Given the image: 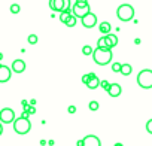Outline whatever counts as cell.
Masks as SVG:
<instances>
[{"label": "cell", "mask_w": 152, "mask_h": 146, "mask_svg": "<svg viewBox=\"0 0 152 146\" xmlns=\"http://www.w3.org/2000/svg\"><path fill=\"white\" fill-rule=\"evenodd\" d=\"M112 49H100V48H96L94 49V54H93V60L96 61V64L99 66H106L112 61Z\"/></svg>", "instance_id": "6da1fadb"}, {"label": "cell", "mask_w": 152, "mask_h": 146, "mask_svg": "<svg viewBox=\"0 0 152 146\" xmlns=\"http://www.w3.org/2000/svg\"><path fill=\"white\" fill-rule=\"evenodd\" d=\"M137 84L143 90L152 88V70H149V69L140 70L139 75H137Z\"/></svg>", "instance_id": "7a4b0ae2"}, {"label": "cell", "mask_w": 152, "mask_h": 146, "mask_svg": "<svg viewBox=\"0 0 152 146\" xmlns=\"http://www.w3.org/2000/svg\"><path fill=\"white\" fill-rule=\"evenodd\" d=\"M73 15L76 17V18H85L91 11H90V5H88V2H85V0H78V2H75V5H73Z\"/></svg>", "instance_id": "3957f363"}, {"label": "cell", "mask_w": 152, "mask_h": 146, "mask_svg": "<svg viewBox=\"0 0 152 146\" xmlns=\"http://www.w3.org/2000/svg\"><path fill=\"white\" fill-rule=\"evenodd\" d=\"M116 15L121 21H131L133 17H134V8L131 5H121L118 9H116Z\"/></svg>", "instance_id": "277c9868"}, {"label": "cell", "mask_w": 152, "mask_h": 146, "mask_svg": "<svg viewBox=\"0 0 152 146\" xmlns=\"http://www.w3.org/2000/svg\"><path fill=\"white\" fill-rule=\"evenodd\" d=\"M14 130H15V133H18V134H27V133L31 130V124H30V121H28L27 118L20 116V118L14 122Z\"/></svg>", "instance_id": "5b68a950"}, {"label": "cell", "mask_w": 152, "mask_h": 146, "mask_svg": "<svg viewBox=\"0 0 152 146\" xmlns=\"http://www.w3.org/2000/svg\"><path fill=\"white\" fill-rule=\"evenodd\" d=\"M0 119H2L3 124H11V122H15V112L14 109H9V107H5L0 110Z\"/></svg>", "instance_id": "8992f818"}, {"label": "cell", "mask_w": 152, "mask_h": 146, "mask_svg": "<svg viewBox=\"0 0 152 146\" xmlns=\"http://www.w3.org/2000/svg\"><path fill=\"white\" fill-rule=\"evenodd\" d=\"M81 21H82V26H84L85 28H93V27L97 24V15L93 14V12H90V14H88L85 18H82Z\"/></svg>", "instance_id": "52a82bcc"}, {"label": "cell", "mask_w": 152, "mask_h": 146, "mask_svg": "<svg viewBox=\"0 0 152 146\" xmlns=\"http://www.w3.org/2000/svg\"><path fill=\"white\" fill-rule=\"evenodd\" d=\"M49 8L61 14L66 11V0H49Z\"/></svg>", "instance_id": "ba28073f"}, {"label": "cell", "mask_w": 152, "mask_h": 146, "mask_svg": "<svg viewBox=\"0 0 152 146\" xmlns=\"http://www.w3.org/2000/svg\"><path fill=\"white\" fill-rule=\"evenodd\" d=\"M97 48H100V49H112L115 46H113L112 40L109 39V36H103V37H100L97 40Z\"/></svg>", "instance_id": "9c48e42d"}, {"label": "cell", "mask_w": 152, "mask_h": 146, "mask_svg": "<svg viewBox=\"0 0 152 146\" xmlns=\"http://www.w3.org/2000/svg\"><path fill=\"white\" fill-rule=\"evenodd\" d=\"M84 146H102V142L97 136L90 134V136L84 137Z\"/></svg>", "instance_id": "30bf717a"}, {"label": "cell", "mask_w": 152, "mask_h": 146, "mask_svg": "<svg viewBox=\"0 0 152 146\" xmlns=\"http://www.w3.org/2000/svg\"><path fill=\"white\" fill-rule=\"evenodd\" d=\"M11 75H12V72L8 66H0V82H6L11 79Z\"/></svg>", "instance_id": "8fae6325"}, {"label": "cell", "mask_w": 152, "mask_h": 146, "mask_svg": "<svg viewBox=\"0 0 152 146\" xmlns=\"http://www.w3.org/2000/svg\"><path fill=\"white\" fill-rule=\"evenodd\" d=\"M100 84H102V81L97 78L96 73H90V82L87 84V87H88L90 90H96V88L100 87Z\"/></svg>", "instance_id": "7c38bea8"}, {"label": "cell", "mask_w": 152, "mask_h": 146, "mask_svg": "<svg viewBox=\"0 0 152 146\" xmlns=\"http://www.w3.org/2000/svg\"><path fill=\"white\" fill-rule=\"evenodd\" d=\"M12 70L15 72V73H23L24 70H26V61L24 60H15L14 63H12Z\"/></svg>", "instance_id": "4fadbf2b"}, {"label": "cell", "mask_w": 152, "mask_h": 146, "mask_svg": "<svg viewBox=\"0 0 152 146\" xmlns=\"http://www.w3.org/2000/svg\"><path fill=\"white\" fill-rule=\"evenodd\" d=\"M121 93H122V88H121V85H119V84H112L110 90L107 91V94H109L110 97H119V96H121Z\"/></svg>", "instance_id": "5bb4252c"}, {"label": "cell", "mask_w": 152, "mask_h": 146, "mask_svg": "<svg viewBox=\"0 0 152 146\" xmlns=\"http://www.w3.org/2000/svg\"><path fill=\"white\" fill-rule=\"evenodd\" d=\"M72 17H73V15H72V11H64V12L60 14V21L64 23V24H67V23L70 21Z\"/></svg>", "instance_id": "9a60e30c"}, {"label": "cell", "mask_w": 152, "mask_h": 146, "mask_svg": "<svg viewBox=\"0 0 152 146\" xmlns=\"http://www.w3.org/2000/svg\"><path fill=\"white\" fill-rule=\"evenodd\" d=\"M99 30L104 34V36H107V34H110L109 31H110V24L107 23V21H104V23H100V26H99Z\"/></svg>", "instance_id": "2e32d148"}, {"label": "cell", "mask_w": 152, "mask_h": 146, "mask_svg": "<svg viewBox=\"0 0 152 146\" xmlns=\"http://www.w3.org/2000/svg\"><path fill=\"white\" fill-rule=\"evenodd\" d=\"M131 72H133V67H131V64H122V69H121V75H124V76H128Z\"/></svg>", "instance_id": "e0dca14e"}, {"label": "cell", "mask_w": 152, "mask_h": 146, "mask_svg": "<svg viewBox=\"0 0 152 146\" xmlns=\"http://www.w3.org/2000/svg\"><path fill=\"white\" fill-rule=\"evenodd\" d=\"M82 54H84V55H93V54H94V49H93L90 45H87V46L82 48Z\"/></svg>", "instance_id": "ac0fdd59"}, {"label": "cell", "mask_w": 152, "mask_h": 146, "mask_svg": "<svg viewBox=\"0 0 152 146\" xmlns=\"http://www.w3.org/2000/svg\"><path fill=\"white\" fill-rule=\"evenodd\" d=\"M37 40H39V37H37L36 34H30V36H28V43H30V45H36Z\"/></svg>", "instance_id": "d6986e66"}, {"label": "cell", "mask_w": 152, "mask_h": 146, "mask_svg": "<svg viewBox=\"0 0 152 146\" xmlns=\"http://www.w3.org/2000/svg\"><path fill=\"white\" fill-rule=\"evenodd\" d=\"M100 87H102V88H103L104 91H109V90H110V87H112V84H109L107 81H102Z\"/></svg>", "instance_id": "ffe728a7"}, {"label": "cell", "mask_w": 152, "mask_h": 146, "mask_svg": "<svg viewBox=\"0 0 152 146\" xmlns=\"http://www.w3.org/2000/svg\"><path fill=\"white\" fill-rule=\"evenodd\" d=\"M109 36V39L112 40V43H113V46H116L118 45V37H116V34H113V33H110V34H107Z\"/></svg>", "instance_id": "44dd1931"}, {"label": "cell", "mask_w": 152, "mask_h": 146, "mask_svg": "<svg viewBox=\"0 0 152 146\" xmlns=\"http://www.w3.org/2000/svg\"><path fill=\"white\" fill-rule=\"evenodd\" d=\"M90 109L94 112V110H99V103L96 101V100H93V101H90Z\"/></svg>", "instance_id": "7402d4cb"}, {"label": "cell", "mask_w": 152, "mask_h": 146, "mask_svg": "<svg viewBox=\"0 0 152 146\" xmlns=\"http://www.w3.org/2000/svg\"><path fill=\"white\" fill-rule=\"evenodd\" d=\"M11 12H12V14H18V12H20V5L14 3V5L11 6Z\"/></svg>", "instance_id": "603a6c76"}, {"label": "cell", "mask_w": 152, "mask_h": 146, "mask_svg": "<svg viewBox=\"0 0 152 146\" xmlns=\"http://www.w3.org/2000/svg\"><path fill=\"white\" fill-rule=\"evenodd\" d=\"M66 26H67V27H75V26H76V17L73 15V17L70 18V21H69Z\"/></svg>", "instance_id": "cb8c5ba5"}, {"label": "cell", "mask_w": 152, "mask_h": 146, "mask_svg": "<svg viewBox=\"0 0 152 146\" xmlns=\"http://www.w3.org/2000/svg\"><path fill=\"white\" fill-rule=\"evenodd\" d=\"M121 69H122V64H119V63H115V64L112 66V70H113V72H121Z\"/></svg>", "instance_id": "d4e9b609"}, {"label": "cell", "mask_w": 152, "mask_h": 146, "mask_svg": "<svg viewBox=\"0 0 152 146\" xmlns=\"http://www.w3.org/2000/svg\"><path fill=\"white\" fill-rule=\"evenodd\" d=\"M146 131H148L149 134H152V119H149V121L146 122Z\"/></svg>", "instance_id": "484cf974"}, {"label": "cell", "mask_w": 152, "mask_h": 146, "mask_svg": "<svg viewBox=\"0 0 152 146\" xmlns=\"http://www.w3.org/2000/svg\"><path fill=\"white\" fill-rule=\"evenodd\" d=\"M82 82H84L85 85L90 82V73H88V75H84V76H82Z\"/></svg>", "instance_id": "4316f807"}, {"label": "cell", "mask_w": 152, "mask_h": 146, "mask_svg": "<svg viewBox=\"0 0 152 146\" xmlns=\"http://www.w3.org/2000/svg\"><path fill=\"white\" fill-rule=\"evenodd\" d=\"M67 110H69L70 113H75V112H76V107H75V106H69V109H67Z\"/></svg>", "instance_id": "83f0119b"}, {"label": "cell", "mask_w": 152, "mask_h": 146, "mask_svg": "<svg viewBox=\"0 0 152 146\" xmlns=\"http://www.w3.org/2000/svg\"><path fill=\"white\" fill-rule=\"evenodd\" d=\"M78 146H84V139H81V140H78V143H76Z\"/></svg>", "instance_id": "f1b7e54d"}, {"label": "cell", "mask_w": 152, "mask_h": 146, "mask_svg": "<svg viewBox=\"0 0 152 146\" xmlns=\"http://www.w3.org/2000/svg\"><path fill=\"white\" fill-rule=\"evenodd\" d=\"M113 146H124V145H122V143H115Z\"/></svg>", "instance_id": "f546056e"}]
</instances>
